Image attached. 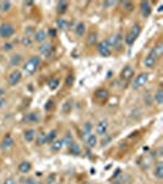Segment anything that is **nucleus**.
<instances>
[{
	"label": "nucleus",
	"mask_w": 163,
	"mask_h": 184,
	"mask_svg": "<svg viewBox=\"0 0 163 184\" xmlns=\"http://www.w3.org/2000/svg\"><path fill=\"white\" fill-rule=\"evenodd\" d=\"M22 44L26 46V47H29V46H31V44H32V39H31V37L25 36V37L22 38Z\"/></svg>",
	"instance_id": "f704fd0d"
},
{
	"label": "nucleus",
	"mask_w": 163,
	"mask_h": 184,
	"mask_svg": "<svg viewBox=\"0 0 163 184\" xmlns=\"http://www.w3.org/2000/svg\"><path fill=\"white\" fill-rule=\"evenodd\" d=\"M120 40H121L120 35H114V36H110V37L106 40V42L108 43L109 47H119Z\"/></svg>",
	"instance_id": "9d476101"
},
{
	"label": "nucleus",
	"mask_w": 163,
	"mask_h": 184,
	"mask_svg": "<svg viewBox=\"0 0 163 184\" xmlns=\"http://www.w3.org/2000/svg\"><path fill=\"white\" fill-rule=\"evenodd\" d=\"M25 120L28 123H37L39 120V116H38V113H29L25 117Z\"/></svg>",
	"instance_id": "aec40b11"
},
{
	"label": "nucleus",
	"mask_w": 163,
	"mask_h": 184,
	"mask_svg": "<svg viewBox=\"0 0 163 184\" xmlns=\"http://www.w3.org/2000/svg\"><path fill=\"white\" fill-rule=\"evenodd\" d=\"M141 13L142 15H144V17H148L151 15V11H152V9H151V4L148 1H144V3H141Z\"/></svg>",
	"instance_id": "9b49d317"
},
{
	"label": "nucleus",
	"mask_w": 163,
	"mask_h": 184,
	"mask_svg": "<svg viewBox=\"0 0 163 184\" xmlns=\"http://www.w3.org/2000/svg\"><path fill=\"white\" fill-rule=\"evenodd\" d=\"M107 130H108V120H107V119L101 120L98 124H97V127H96L97 134H98V135H106Z\"/></svg>",
	"instance_id": "1a4fd4ad"
},
{
	"label": "nucleus",
	"mask_w": 163,
	"mask_h": 184,
	"mask_svg": "<svg viewBox=\"0 0 163 184\" xmlns=\"http://www.w3.org/2000/svg\"><path fill=\"white\" fill-rule=\"evenodd\" d=\"M68 10V3L66 1H58L57 4V11L59 14H64Z\"/></svg>",
	"instance_id": "6ab92c4d"
},
{
	"label": "nucleus",
	"mask_w": 163,
	"mask_h": 184,
	"mask_svg": "<svg viewBox=\"0 0 163 184\" xmlns=\"http://www.w3.org/2000/svg\"><path fill=\"white\" fill-rule=\"evenodd\" d=\"M157 59H158V58L151 52V53L144 59V64H145V66L152 69V68H155V65H156V63H157Z\"/></svg>",
	"instance_id": "6e6552de"
},
{
	"label": "nucleus",
	"mask_w": 163,
	"mask_h": 184,
	"mask_svg": "<svg viewBox=\"0 0 163 184\" xmlns=\"http://www.w3.org/2000/svg\"><path fill=\"white\" fill-rule=\"evenodd\" d=\"M4 184H16V182H15V179H12V178H7V179L4 182Z\"/></svg>",
	"instance_id": "c03bdc74"
},
{
	"label": "nucleus",
	"mask_w": 163,
	"mask_h": 184,
	"mask_svg": "<svg viewBox=\"0 0 163 184\" xmlns=\"http://www.w3.org/2000/svg\"><path fill=\"white\" fill-rule=\"evenodd\" d=\"M49 36H50V37H55V36H57V31L53 29V28L49 29Z\"/></svg>",
	"instance_id": "49530a36"
},
{
	"label": "nucleus",
	"mask_w": 163,
	"mask_h": 184,
	"mask_svg": "<svg viewBox=\"0 0 163 184\" xmlns=\"http://www.w3.org/2000/svg\"><path fill=\"white\" fill-rule=\"evenodd\" d=\"M52 107H53V101H49L48 103L46 105V109L49 110V109H52Z\"/></svg>",
	"instance_id": "a18cd8bd"
},
{
	"label": "nucleus",
	"mask_w": 163,
	"mask_h": 184,
	"mask_svg": "<svg viewBox=\"0 0 163 184\" xmlns=\"http://www.w3.org/2000/svg\"><path fill=\"white\" fill-rule=\"evenodd\" d=\"M35 138H36V131H35L33 129H28V130L25 131V140H26L27 142L33 141Z\"/></svg>",
	"instance_id": "dca6fc26"
},
{
	"label": "nucleus",
	"mask_w": 163,
	"mask_h": 184,
	"mask_svg": "<svg viewBox=\"0 0 163 184\" xmlns=\"http://www.w3.org/2000/svg\"><path fill=\"white\" fill-rule=\"evenodd\" d=\"M73 82H74V76L73 75H69L68 79H66V81H65V84L68 86H71V85H73Z\"/></svg>",
	"instance_id": "ea45409f"
},
{
	"label": "nucleus",
	"mask_w": 163,
	"mask_h": 184,
	"mask_svg": "<svg viewBox=\"0 0 163 184\" xmlns=\"http://www.w3.org/2000/svg\"><path fill=\"white\" fill-rule=\"evenodd\" d=\"M39 64H40V58L37 57V55H33V57H31L25 63L23 70L26 71L27 74H33V73H36V70L38 69Z\"/></svg>",
	"instance_id": "f257e3e1"
},
{
	"label": "nucleus",
	"mask_w": 163,
	"mask_h": 184,
	"mask_svg": "<svg viewBox=\"0 0 163 184\" xmlns=\"http://www.w3.org/2000/svg\"><path fill=\"white\" fill-rule=\"evenodd\" d=\"M63 141V145H65V146H70L71 144H73V142H74V140H73V135H71L70 134V132H68V134L64 136V139L62 140Z\"/></svg>",
	"instance_id": "a878e982"
},
{
	"label": "nucleus",
	"mask_w": 163,
	"mask_h": 184,
	"mask_svg": "<svg viewBox=\"0 0 163 184\" xmlns=\"http://www.w3.org/2000/svg\"><path fill=\"white\" fill-rule=\"evenodd\" d=\"M55 138H57V131L55 130H52L49 134H47V142H53V140Z\"/></svg>",
	"instance_id": "2f4dec72"
},
{
	"label": "nucleus",
	"mask_w": 163,
	"mask_h": 184,
	"mask_svg": "<svg viewBox=\"0 0 163 184\" xmlns=\"http://www.w3.org/2000/svg\"><path fill=\"white\" fill-rule=\"evenodd\" d=\"M130 32H132L135 36H139V35H140V32H141V26H140V25H137V24H136V25H134V26H132V28H131Z\"/></svg>",
	"instance_id": "473e14b6"
},
{
	"label": "nucleus",
	"mask_w": 163,
	"mask_h": 184,
	"mask_svg": "<svg viewBox=\"0 0 163 184\" xmlns=\"http://www.w3.org/2000/svg\"><path fill=\"white\" fill-rule=\"evenodd\" d=\"M25 184H42V183L38 182V180H36V179H33V178H27V179L25 180Z\"/></svg>",
	"instance_id": "4c0bfd02"
},
{
	"label": "nucleus",
	"mask_w": 163,
	"mask_h": 184,
	"mask_svg": "<svg viewBox=\"0 0 163 184\" xmlns=\"http://www.w3.org/2000/svg\"><path fill=\"white\" fill-rule=\"evenodd\" d=\"M57 24H58V27L62 28V29H65V28L69 27V24H68V21H66L65 18H59Z\"/></svg>",
	"instance_id": "c756f323"
},
{
	"label": "nucleus",
	"mask_w": 163,
	"mask_h": 184,
	"mask_svg": "<svg viewBox=\"0 0 163 184\" xmlns=\"http://www.w3.org/2000/svg\"><path fill=\"white\" fill-rule=\"evenodd\" d=\"M25 5H28V6H31V5H33V1H26V3H25Z\"/></svg>",
	"instance_id": "8fccbe9b"
},
{
	"label": "nucleus",
	"mask_w": 163,
	"mask_h": 184,
	"mask_svg": "<svg viewBox=\"0 0 163 184\" xmlns=\"http://www.w3.org/2000/svg\"><path fill=\"white\" fill-rule=\"evenodd\" d=\"M15 32V28L12 25L10 24H3L1 26H0V37L3 38H9L11 37Z\"/></svg>",
	"instance_id": "f03ea898"
},
{
	"label": "nucleus",
	"mask_w": 163,
	"mask_h": 184,
	"mask_svg": "<svg viewBox=\"0 0 163 184\" xmlns=\"http://www.w3.org/2000/svg\"><path fill=\"white\" fill-rule=\"evenodd\" d=\"M98 52L102 57H109L112 54V50H110V47L108 46V43L106 42V40H103V42H101L98 44Z\"/></svg>",
	"instance_id": "39448f33"
},
{
	"label": "nucleus",
	"mask_w": 163,
	"mask_h": 184,
	"mask_svg": "<svg viewBox=\"0 0 163 184\" xmlns=\"http://www.w3.org/2000/svg\"><path fill=\"white\" fill-rule=\"evenodd\" d=\"M132 76H134V69H132L131 66H125L123 70H121V74H120V77L121 80L124 81H129L132 79Z\"/></svg>",
	"instance_id": "0eeeda50"
},
{
	"label": "nucleus",
	"mask_w": 163,
	"mask_h": 184,
	"mask_svg": "<svg viewBox=\"0 0 163 184\" xmlns=\"http://www.w3.org/2000/svg\"><path fill=\"white\" fill-rule=\"evenodd\" d=\"M113 5H115V1H104L103 3L104 7H109V6H113Z\"/></svg>",
	"instance_id": "37998d69"
},
{
	"label": "nucleus",
	"mask_w": 163,
	"mask_h": 184,
	"mask_svg": "<svg viewBox=\"0 0 163 184\" xmlns=\"http://www.w3.org/2000/svg\"><path fill=\"white\" fill-rule=\"evenodd\" d=\"M114 184H119V183H118V182H117V183H114Z\"/></svg>",
	"instance_id": "603ef678"
},
{
	"label": "nucleus",
	"mask_w": 163,
	"mask_h": 184,
	"mask_svg": "<svg viewBox=\"0 0 163 184\" xmlns=\"http://www.w3.org/2000/svg\"><path fill=\"white\" fill-rule=\"evenodd\" d=\"M46 38H47V33L43 29L37 31V32L35 33V40L36 42H43V40H46Z\"/></svg>",
	"instance_id": "4468645a"
},
{
	"label": "nucleus",
	"mask_w": 163,
	"mask_h": 184,
	"mask_svg": "<svg viewBox=\"0 0 163 184\" xmlns=\"http://www.w3.org/2000/svg\"><path fill=\"white\" fill-rule=\"evenodd\" d=\"M4 93H5V90H3V88H0V98H1V97L4 96Z\"/></svg>",
	"instance_id": "09e8293b"
},
{
	"label": "nucleus",
	"mask_w": 163,
	"mask_h": 184,
	"mask_svg": "<svg viewBox=\"0 0 163 184\" xmlns=\"http://www.w3.org/2000/svg\"><path fill=\"white\" fill-rule=\"evenodd\" d=\"M96 97L99 99H104L108 97V91L106 88H99L96 91Z\"/></svg>",
	"instance_id": "5701e85b"
},
{
	"label": "nucleus",
	"mask_w": 163,
	"mask_h": 184,
	"mask_svg": "<svg viewBox=\"0 0 163 184\" xmlns=\"http://www.w3.org/2000/svg\"><path fill=\"white\" fill-rule=\"evenodd\" d=\"M110 139H112V138H107L106 140L103 139V140H102V145H107V144H108V142L110 141Z\"/></svg>",
	"instance_id": "de8ad7c7"
},
{
	"label": "nucleus",
	"mask_w": 163,
	"mask_h": 184,
	"mask_svg": "<svg viewBox=\"0 0 163 184\" xmlns=\"http://www.w3.org/2000/svg\"><path fill=\"white\" fill-rule=\"evenodd\" d=\"M85 135L86 136H84V139L87 142V145L90 147H95L96 144H97V138H96V135H93V134H85Z\"/></svg>",
	"instance_id": "f8f14e48"
},
{
	"label": "nucleus",
	"mask_w": 163,
	"mask_h": 184,
	"mask_svg": "<svg viewBox=\"0 0 163 184\" xmlns=\"http://www.w3.org/2000/svg\"><path fill=\"white\" fill-rule=\"evenodd\" d=\"M18 169H20V172H22V173H27V172H29V169H31V163L27 162V161L21 162L18 165Z\"/></svg>",
	"instance_id": "a211bd4d"
},
{
	"label": "nucleus",
	"mask_w": 163,
	"mask_h": 184,
	"mask_svg": "<svg viewBox=\"0 0 163 184\" xmlns=\"http://www.w3.org/2000/svg\"><path fill=\"white\" fill-rule=\"evenodd\" d=\"M22 60V57L20 54H15L11 57V59H10V64H11V66H17L20 63H21Z\"/></svg>",
	"instance_id": "4be33fe9"
},
{
	"label": "nucleus",
	"mask_w": 163,
	"mask_h": 184,
	"mask_svg": "<svg viewBox=\"0 0 163 184\" xmlns=\"http://www.w3.org/2000/svg\"><path fill=\"white\" fill-rule=\"evenodd\" d=\"M91 129H92V125H91L90 123H86L85 127H84V131H85V134H91Z\"/></svg>",
	"instance_id": "e433bc0d"
},
{
	"label": "nucleus",
	"mask_w": 163,
	"mask_h": 184,
	"mask_svg": "<svg viewBox=\"0 0 163 184\" xmlns=\"http://www.w3.org/2000/svg\"><path fill=\"white\" fill-rule=\"evenodd\" d=\"M14 145V140H12V138L10 136V135H6L5 138H4V140H3V142H1V149L3 150H7V149H10Z\"/></svg>",
	"instance_id": "ddd939ff"
},
{
	"label": "nucleus",
	"mask_w": 163,
	"mask_h": 184,
	"mask_svg": "<svg viewBox=\"0 0 163 184\" xmlns=\"http://www.w3.org/2000/svg\"><path fill=\"white\" fill-rule=\"evenodd\" d=\"M136 38H137V36H135L132 32H129L128 36L125 37V42H126V44L132 46V44H134V42H135V39H136Z\"/></svg>",
	"instance_id": "393cba45"
},
{
	"label": "nucleus",
	"mask_w": 163,
	"mask_h": 184,
	"mask_svg": "<svg viewBox=\"0 0 163 184\" xmlns=\"http://www.w3.org/2000/svg\"><path fill=\"white\" fill-rule=\"evenodd\" d=\"M21 77H22L21 71L15 70V71H12V73L10 74V76H9V84L11 85V86H16V85L20 82Z\"/></svg>",
	"instance_id": "423d86ee"
},
{
	"label": "nucleus",
	"mask_w": 163,
	"mask_h": 184,
	"mask_svg": "<svg viewBox=\"0 0 163 184\" xmlns=\"http://www.w3.org/2000/svg\"><path fill=\"white\" fill-rule=\"evenodd\" d=\"M48 86L50 90H55L58 86H59V79L57 77H52L49 81H48Z\"/></svg>",
	"instance_id": "bb28decb"
},
{
	"label": "nucleus",
	"mask_w": 163,
	"mask_h": 184,
	"mask_svg": "<svg viewBox=\"0 0 163 184\" xmlns=\"http://www.w3.org/2000/svg\"><path fill=\"white\" fill-rule=\"evenodd\" d=\"M10 9H11V3H10L9 0H4V1L0 3V10H1L3 13L9 11Z\"/></svg>",
	"instance_id": "b1692460"
},
{
	"label": "nucleus",
	"mask_w": 163,
	"mask_h": 184,
	"mask_svg": "<svg viewBox=\"0 0 163 184\" xmlns=\"http://www.w3.org/2000/svg\"><path fill=\"white\" fill-rule=\"evenodd\" d=\"M39 52L40 54H43L47 58H50L54 53V47L52 46V43H43L39 47Z\"/></svg>",
	"instance_id": "20e7f679"
},
{
	"label": "nucleus",
	"mask_w": 163,
	"mask_h": 184,
	"mask_svg": "<svg viewBox=\"0 0 163 184\" xmlns=\"http://www.w3.org/2000/svg\"><path fill=\"white\" fill-rule=\"evenodd\" d=\"M14 47H12V44L11 43H5L4 44V50H6V52H9V50H11Z\"/></svg>",
	"instance_id": "79ce46f5"
},
{
	"label": "nucleus",
	"mask_w": 163,
	"mask_h": 184,
	"mask_svg": "<svg viewBox=\"0 0 163 184\" xmlns=\"http://www.w3.org/2000/svg\"><path fill=\"white\" fill-rule=\"evenodd\" d=\"M155 176L158 179H162L163 178V163L162 162H158L157 163V166L155 168Z\"/></svg>",
	"instance_id": "f3484780"
},
{
	"label": "nucleus",
	"mask_w": 163,
	"mask_h": 184,
	"mask_svg": "<svg viewBox=\"0 0 163 184\" xmlns=\"http://www.w3.org/2000/svg\"><path fill=\"white\" fill-rule=\"evenodd\" d=\"M96 40H97V33H91L90 37H88V43L90 44H95L96 43Z\"/></svg>",
	"instance_id": "c9c22d12"
},
{
	"label": "nucleus",
	"mask_w": 163,
	"mask_h": 184,
	"mask_svg": "<svg viewBox=\"0 0 163 184\" xmlns=\"http://www.w3.org/2000/svg\"><path fill=\"white\" fill-rule=\"evenodd\" d=\"M85 29H86L85 24H84V22H79L77 26L75 27V32H76V35H77L79 37H82V36L85 35Z\"/></svg>",
	"instance_id": "2eb2a0df"
},
{
	"label": "nucleus",
	"mask_w": 163,
	"mask_h": 184,
	"mask_svg": "<svg viewBox=\"0 0 163 184\" xmlns=\"http://www.w3.org/2000/svg\"><path fill=\"white\" fill-rule=\"evenodd\" d=\"M63 147V141L62 140H57L53 142V145H52V150L53 151H59L60 149Z\"/></svg>",
	"instance_id": "7c9ffc66"
},
{
	"label": "nucleus",
	"mask_w": 163,
	"mask_h": 184,
	"mask_svg": "<svg viewBox=\"0 0 163 184\" xmlns=\"http://www.w3.org/2000/svg\"><path fill=\"white\" fill-rule=\"evenodd\" d=\"M148 80V74L147 73H141L140 75H137L134 80V84H132V87L134 88H140L141 86H144Z\"/></svg>",
	"instance_id": "7ed1b4c3"
},
{
	"label": "nucleus",
	"mask_w": 163,
	"mask_h": 184,
	"mask_svg": "<svg viewBox=\"0 0 163 184\" xmlns=\"http://www.w3.org/2000/svg\"><path fill=\"white\" fill-rule=\"evenodd\" d=\"M155 99L158 105H162L163 103V90L159 88L157 92H156V95H155Z\"/></svg>",
	"instance_id": "c85d7f7f"
},
{
	"label": "nucleus",
	"mask_w": 163,
	"mask_h": 184,
	"mask_svg": "<svg viewBox=\"0 0 163 184\" xmlns=\"http://www.w3.org/2000/svg\"><path fill=\"white\" fill-rule=\"evenodd\" d=\"M69 149H70V153H71V155H80V152H81L80 145L79 144H75V142H73V144L69 146Z\"/></svg>",
	"instance_id": "412c9836"
},
{
	"label": "nucleus",
	"mask_w": 163,
	"mask_h": 184,
	"mask_svg": "<svg viewBox=\"0 0 163 184\" xmlns=\"http://www.w3.org/2000/svg\"><path fill=\"white\" fill-rule=\"evenodd\" d=\"M152 53H153L157 58H159L161 54L163 53V46H162V43H158L153 49H152Z\"/></svg>",
	"instance_id": "cd10ccee"
},
{
	"label": "nucleus",
	"mask_w": 163,
	"mask_h": 184,
	"mask_svg": "<svg viewBox=\"0 0 163 184\" xmlns=\"http://www.w3.org/2000/svg\"><path fill=\"white\" fill-rule=\"evenodd\" d=\"M37 142H38V145H43V144H46V142H47V134H40V135L38 136Z\"/></svg>",
	"instance_id": "72a5a7b5"
},
{
	"label": "nucleus",
	"mask_w": 163,
	"mask_h": 184,
	"mask_svg": "<svg viewBox=\"0 0 163 184\" xmlns=\"http://www.w3.org/2000/svg\"><path fill=\"white\" fill-rule=\"evenodd\" d=\"M121 4H123V6H125V9L128 10V11H130V10L132 9V4L130 1H121Z\"/></svg>",
	"instance_id": "58836bf2"
},
{
	"label": "nucleus",
	"mask_w": 163,
	"mask_h": 184,
	"mask_svg": "<svg viewBox=\"0 0 163 184\" xmlns=\"http://www.w3.org/2000/svg\"><path fill=\"white\" fill-rule=\"evenodd\" d=\"M55 179H57L55 174H52V176H49V177H48L47 183H48V184H54V183H55Z\"/></svg>",
	"instance_id": "a19ab883"
},
{
	"label": "nucleus",
	"mask_w": 163,
	"mask_h": 184,
	"mask_svg": "<svg viewBox=\"0 0 163 184\" xmlns=\"http://www.w3.org/2000/svg\"><path fill=\"white\" fill-rule=\"evenodd\" d=\"M4 105H5V101L4 99H0V107L4 106Z\"/></svg>",
	"instance_id": "3c124183"
}]
</instances>
